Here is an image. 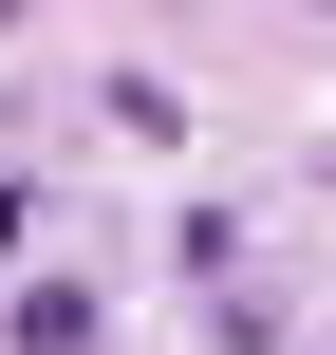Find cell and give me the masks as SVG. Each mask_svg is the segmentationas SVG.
Segmentation results:
<instances>
[{"instance_id": "6da1fadb", "label": "cell", "mask_w": 336, "mask_h": 355, "mask_svg": "<svg viewBox=\"0 0 336 355\" xmlns=\"http://www.w3.org/2000/svg\"><path fill=\"white\" fill-rule=\"evenodd\" d=\"M19 355H112V300L94 281H19Z\"/></svg>"}, {"instance_id": "7a4b0ae2", "label": "cell", "mask_w": 336, "mask_h": 355, "mask_svg": "<svg viewBox=\"0 0 336 355\" xmlns=\"http://www.w3.org/2000/svg\"><path fill=\"white\" fill-rule=\"evenodd\" d=\"M19 225H37V187H19V168H0V243H19Z\"/></svg>"}, {"instance_id": "3957f363", "label": "cell", "mask_w": 336, "mask_h": 355, "mask_svg": "<svg viewBox=\"0 0 336 355\" xmlns=\"http://www.w3.org/2000/svg\"><path fill=\"white\" fill-rule=\"evenodd\" d=\"M0 19H19V0H0Z\"/></svg>"}]
</instances>
